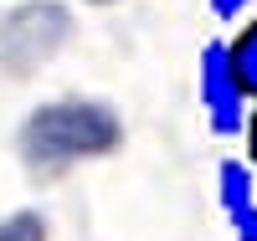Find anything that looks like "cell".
I'll list each match as a JSON object with an SVG mask.
<instances>
[{
	"mask_svg": "<svg viewBox=\"0 0 257 241\" xmlns=\"http://www.w3.org/2000/svg\"><path fill=\"white\" fill-rule=\"evenodd\" d=\"M88 6H118V0H88Z\"/></svg>",
	"mask_w": 257,
	"mask_h": 241,
	"instance_id": "10",
	"label": "cell"
},
{
	"mask_svg": "<svg viewBox=\"0 0 257 241\" xmlns=\"http://www.w3.org/2000/svg\"><path fill=\"white\" fill-rule=\"evenodd\" d=\"M257 200V169L247 159H221L216 164V205L221 215H237Z\"/></svg>",
	"mask_w": 257,
	"mask_h": 241,
	"instance_id": "4",
	"label": "cell"
},
{
	"mask_svg": "<svg viewBox=\"0 0 257 241\" xmlns=\"http://www.w3.org/2000/svg\"><path fill=\"white\" fill-rule=\"evenodd\" d=\"M226 226H231L237 241H257V200H252L247 210H237V215H226Z\"/></svg>",
	"mask_w": 257,
	"mask_h": 241,
	"instance_id": "7",
	"label": "cell"
},
{
	"mask_svg": "<svg viewBox=\"0 0 257 241\" xmlns=\"http://www.w3.org/2000/svg\"><path fill=\"white\" fill-rule=\"evenodd\" d=\"M196 93H201V113H206L211 134H216V139H242V123H247L252 98L242 93V82H237V67H231L226 41H206V47H201Z\"/></svg>",
	"mask_w": 257,
	"mask_h": 241,
	"instance_id": "3",
	"label": "cell"
},
{
	"mask_svg": "<svg viewBox=\"0 0 257 241\" xmlns=\"http://www.w3.org/2000/svg\"><path fill=\"white\" fill-rule=\"evenodd\" d=\"M0 241H47V226H41L36 210H21V215L0 221Z\"/></svg>",
	"mask_w": 257,
	"mask_h": 241,
	"instance_id": "6",
	"label": "cell"
},
{
	"mask_svg": "<svg viewBox=\"0 0 257 241\" xmlns=\"http://www.w3.org/2000/svg\"><path fill=\"white\" fill-rule=\"evenodd\" d=\"M226 52H231V67H237V82H242V93L257 103V16L237 26V36L226 41Z\"/></svg>",
	"mask_w": 257,
	"mask_h": 241,
	"instance_id": "5",
	"label": "cell"
},
{
	"mask_svg": "<svg viewBox=\"0 0 257 241\" xmlns=\"http://www.w3.org/2000/svg\"><path fill=\"white\" fill-rule=\"evenodd\" d=\"M247 6H252V0H211V16H216V21H242Z\"/></svg>",
	"mask_w": 257,
	"mask_h": 241,
	"instance_id": "8",
	"label": "cell"
},
{
	"mask_svg": "<svg viewBox=\"0 0 257 241\" xmlns=\"http://www.w3.org/2000/svg\"><path fill=\"white\" fill-rule=\"evenodd\" d=\"M67 36H72V11L67 6H52V0L16 6L0 21V62H6V72H31Z\"/></svg>",
	"mask_w": 257,
	"mask_h": 241,
	"instance_id": "2",
	"label": "cell"
},
{
	"mask_svg": "<svg viewBox=\"0 0 257 241\" xmlns=\"http://www.w3.org/2000/svg\"><path fill=\"white\" fill-rule=\"evenodd\" d=\"M242 139H247V164L257 169V103L247 108V123H242Z\"/></svg>",
	"mask_w": 257,
	"mask_h": 241,
	"instance_id": "9",
	"label": "cell"
},
{
	"mask_svg": "<svg viewBox=\"0 0 257 241\" xmlns=\"http://www.w3.org/2000/svg\"><path fill=\"white\" fill-rule=\"evenodd\" d=\"M118 144V118L113 108L88 103V98H67L31 113L26 139H21V154L31 169H67L72 159L103 154V149Z\"/></svg>",
	"mask_w": 257,
	"mask_h": 241,
	"instance_id": "1",
	"label": "cell"
}]
</instances>
